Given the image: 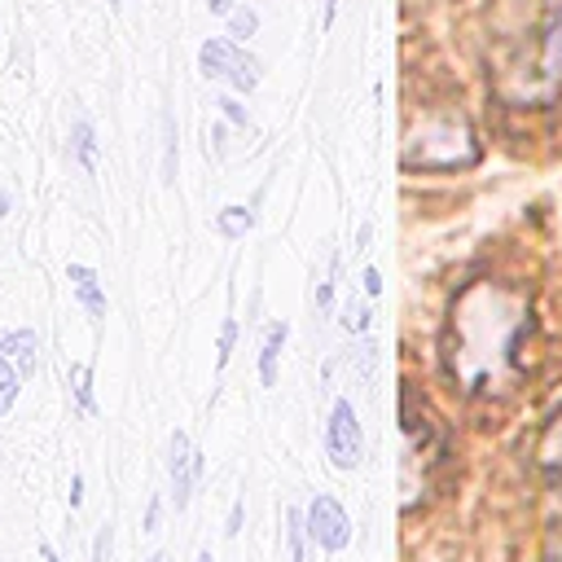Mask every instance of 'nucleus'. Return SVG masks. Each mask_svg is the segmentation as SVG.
Segmentation results:
<instances>
[{
  "label": "nucleus",
  "mask_w": 562,
  "mask_h": 562,
  "mask_svg": "<svg viewBox=\"0 0 562 562\" xmlns=\"http://www.w3.org/2000/svg\"><path fill=\"white\" fill-rule=\"evenodd\" d=\"M562 88V0H544L540 35H536V57L531 70H522L518 101H553Z\"/></svg>",
  "instance_id": "1"
},
{
  "label": "nucleus",
  "mask_w": 562,
  "mask_h": 562,
  "mask_svg": "<svg viewBox=\"0 0 562 562\" xmlns=\"http://www.w3.org/2000/svg\"><path fill=\"white\" fill-rule=\"evenodd\" d=\"M198 66H202L206 79L228 83L233 92H255V83H259V61L233 35H211L198 48Z\"/></svg>",
  "instance_id": "2"
},
{
  "label": "nucleus",
  "mask_w": 562,
  "mask_h": 562,
  "mask_svg": "<svg viewBox=\"0 0 562 562\" xmlns=\"http://www.w3.org/2000/svg\"><path fill=\"white\" fill-rule=\"evenodd\" d=\"M325 448H329V461H334L338 470L360 465V457H364V435H360V422H356L351 400H338V404H334L329 430H325Z\"/></svg>",
  "instance_id": "3"
},
{
  "label": "nucleus",
  "mask_w": 562,
  "mask_h": 562,
  "mask_svg": "<svg viewBox=\"0 0 562 562\" xmlns=\"http://www.w3.org/2000/svg\"><path fill=\"white\" fill-rule=\"evenodd\" d=\"M307 536L321 544V549H342L351 540V522L342 514V505L334 496H316L312 509H307Z\"/></svg>",
  "instance_id": "4"
},
{
  "label": "nucleus",
  "mask_w": 562,
  "mask_h": 562,
  "mask_svg": "<svg viewBox=\"0 0 562 562\" xmlns=\"http://www.w3.org/2000/svg\"><path fill=\"white\" fill-rule=\"evenodd\" d=\"M198 470H202V457L189 448V435L176 430V435H171V496H176V509L189 505V492H193Z\"/></svg>",
  "instance_id": "5"
},
{
  "label": "nucleus",
  "mask_w": 562,
  "mask_h": 562,
  "mask_svg": "<svg viewBox=\"0 0 562 562\" xmlns=\"http://www.w3.org/2000/svg\"><path fill=\"white\" fill-rule=\"evenodd\" d=\"M66 277H70V285H75V294H79V303L88 307V316H105V294H101V281H97V272L88 268V263H70L66 268Z\"/></svg>",
  "instance_id": "6"
},
{
  "label": "nucleus",
  "mask_w": 562,
  "mask_h": 562,
  "mask_svg": "<svg viewBox=\"0 0 562 562\" xmlns=\"http://www.w3.org/2000/svg\"><path fill=\"white\" fill-rule=\"evenodd\" d=\"M35 329H13V334H0V351H13L22 360V373H35Z\"/></svg>",
  "instance_id": "7"
},
{
  "label": "nucleus",
  "mask_w": 562,
  "mask_h": 562,
  "mask_svg": "<svg viewBox=\"0 0 562 562\" xmlns=\"http://www.w3.org/2000/svg\"><path fill=\"white\" fill-rule=\"evenodd\" d=\"M281 342H285V325H272L268 338H263V351H259V382H263V386L277 382V356H281Z\"/></svg>",
  "instance_id": "8"
},
{
  "label": "nucleus",
  "mask_w": 562,
  "mask_h": 562,
  "mask_svg": "<svg viewBox=\"0 0 562 562\" xmlns=\"http://www.w3.org/2000/svg\"><path fill=\"white\" fill-rule=\"evenodd\" d=\"M215 228H220L224 237H246V233L255 228V215H250L246 206H224V211L215 215Z\"/></svg>",
  "instance_id": "9"
},
{
  "label": "nucleus",
  "mask_w": 562,
  "mask_h": 562,
  "mask_svg": "<svg viewBox=\"0 0 562 562\" xmlns=\"http://www.w3.org/2000/svg\"><path fill=\"white\" fill-rule=\"evenodd\" d=\"M255 31H259V13H255V9H233V13H228V35H233L237 44L250 40Z\"/></svg>",
  "instance_id": "10"
},
{
  "label": "nucleus",
  "mask_w": 562,
  "mask_h": 562,
  "mask_svg": "<svg viewBox=\"0 0 562 562\" xmlns=\"http://www.w3.org/2000/svg\"><path fill=\"white\" fill-rule=\"evenodd\" d=\"M75 154H79V162L92 171V162H97V140H92V123H75Z\"/></svg>",
  "instance_id": "11"
},
{
  "label": "nucleus",
  "mask_w": 562,
  "mask_h": 562,
  "mask_svg": "<svg viewBox=\"0 0 562 562\" xmlns=\"http://www.w3.org/2000/svg\"><path fill=\"white\" fill-rule=\"evenodd\" d=\"M13 400H18V373H13V364L0 356V417L13 408Z\"/></svg>",
  "instance_id": "12"
},
{
  "label": "nucleus",
  "mask_w": 562,
  "mask_h": 562,
  "mask_svg": "<svg viewBox=\"0 0 562 562\" xmlns=\"http://www.w3.org/2000/svg\"><path fill=\"white\" fill-rule=\"evenodd\" d=\"M70 382H75V400L83 413H92V378H88V364H70Z\"/></svg>",
  "instance_id": "13"
},
{
  "label": "nucleus",
  "mask_w": 562,
  "mask_h": 562,
  "mask_svg": "<svg viewBox=\"0 0 562 562\" xmlns=\"http://www.w3.org/2000/svg\"><path fill=\"white\" fill-rule=\"evenodd\" d=\"M285 522H290V558H294V562H307V549H303V531H307V522H303V514L290 509Z\"/></svg>",
  "instance_id": "14"
},
{
  "label": "nucleus",
  "mask_w": 562,
  "mask_h": 562,
  "mask_svg": "<svg viewBox=\"0 0 562 562\" xmlns=\"http://www.w3.org/2000/svg\"><path fill=\"white\" fill-rule=\"evenodd\" d=\"M110 544H114V527L105 522V527L97 531V544H92V562H110Z\"/></svg>",
  "instance_id": "15"
},
{
  "label": "nucleus",
  "mask_w": 562,
  "mask_h": 562,
  "mask_svg": "<svg viewBox=\"0 0 562 562\" xmlns=\"http://www.w3.org/2000/svg\"><path fill=\"white\" fill-rule=\"evenodd\" d=\"M233 338H237V321H224V329H220V369L228 364V351H233Z\"/></svg>",
  "instance_id": "16"
},
{
  "label": "nucleus",
  "mask_w": 562,
  "mask_h": 562,
  "mask_svg": "<svg viewBox=\"0 0 562 562\" xmlns=\"http://www.w3.org/2000/svg\"><path fill=\"white\" fill-rule=\"evenodd\" d=\"M549 465H558V474H562V422L549 435Z\"/></svg>",
  "instance_id": "17"
},
{
  "label": "nucleus",
  "mask_w": 562,
  "mask_h": 562,
  "mask_svg": "<svg viewBox=\"0 0 562 562\" xmlns=\"http://www.w3.org/2000/svg\"><path fill=\"white\" fill-rule=\"evenodd\" d=\"M342 325H347V329H364V325H369V312H364V307H347Z\"/></svg>",
  "instance_id": "18"
},
{
  "label": "nucleus",
  "mask_w": 562,
  "mask_h": 562,
  "mask_svg": "<svg viewBox=\"0 0 562 562\" xmlns=\"http://www.w3.org/2000/svg\"><path fill=\"white\" fill-rule=\"evenodd\" d=\"M220 105H224V114H228V119H233V123H246V110H241V105H237V101H228V97H224V101H220Z\"/></svg>",
  "instance_id": "19"
},
{
  "label": "nucleus",
  "mask_w": 562,
  "mask_h": 562,
  "mask_svg": "<svg viewBox=\"0 0 562 562\" xmlns=\"http://www.w3.org/2000/svg\"><path fill=\"white\" fill-rule=\"evenodd\" d=\"M364 290H369V294H382V277H378V268H364Z\"/></svg>",
  "instance_id": "20"
},
{
  "label": "nucleus",
  "mask_w": 562,
  "mask_h": 562,
  "mask_svg": "<svg viewBox=\"0 0 562 562\" xmlns=\"http://www.w3.org/2000/svg\"><path fill=\"white\" fill-rule=\"evenodd\" d=\"M158 527V496L149 501V509H145V531H154Z\"/></svg>",
  "instance_id": "21"
},
{
  "label": "nucleus",
  "mask_w": 562,
  "mask_h": 562,
  "mask_svg": "<svg viewBox=\"0 0 562 562\" xmlns=\"http://www.w3.org/2000/svg\"><path fill=\"white\" fill-rule=\"evenodd\" d=\"M241 531V501L233 505V514H228V536H237Z\"/></svg>",
  "instance_id": "22"
},
{
  "label": "nucleus",
  "mask_w": 562,
  "mask_h": 562,
  "mask_svg": "<svg viewBox=\"0 0 562 562\" xmlns=\"http://www.w3.org/2000/svg\"><path fill=\"white\" fill-rule=\"evenodd\" d=\"M83 501V479L75 474V483H70V505H79Z\"/></svg>",
  "instance_id": "23"
},
{
  "label": "nucleus",
  "mask_w": 562,
  "mask_h": 562,
  "mask_svg": "<svg viewBox=\"0 0 562 562\" xmlns=\"http://www.w3.org/2000/svg\"><path fill=\"white\" fill-rule=\"evenodd\" d=\"M211 4V13H233V0H206Z\"/></svg>",
  "instance_id": "24"
},
{
  "label": "nucleus",
  "mask_w": 562,
  "mask_h": 562,
  "mask_svg": "<svg viewBox=\"0 0 562 562\" xmlns=\"http://www.w3.org/2000/svg\"><path fill=\"white\" fill-rule=\"evenodd\" d=\"M4 215H9V193L0 189V220H4Z\"/></svg>",
  "instance_id": "25"
},
{
  "label": "nucleus",
  "mask_w": 562,
  "mask_h": 562,
  "mask_svg": "<svg viewBox=\"0 0 562 562\" xmlns=\"http://www.w3.org/2000/svg\"><path fill=\"white\" fill-rule=\"evenodd\" d=\"M40 553H44V562H57V553H53L48 544H40Z\"/></svg>",
  "instance_id": "26"
},
{
  "label": "nucleus",
  "mask_w": 562,
  "mask_h": 562,
  "mask_svg": "<svg viewBox=\"0 0 562 562\" xmlns=\"http://www.w3.org/2000/svg\"><path fill=\"white\" fill-rule=\"evenodd\" d=\"M149 562H167V553H154V558H149Z\"/></svg>",
  "instance_id": "27"
},
{
  "label": "nucleus",
  "mask_w": 562,
  "mask_h": 562,
  "mask_svg": "<svg viewBox=\"0 0 562 562\" xmlns=\"http://www.w3.org/2000/svg\"><path fill=\"white\" fill-rule=\"evenodd\" d=\"M198 562H211V553H198Z\"/></svg>",
  "instance_id": "28"
},
{
  "label": "nucleus",
  "mask_w": 562,
  "mask_h": 562,
  "mask_svg": "<svg viewBox=\"0 0 562 562\" xmlns=\"http://www.w3.org/2000/svg\"><path fill=\"white\" fill-rule=\"evenodd\" d=\"M549 562H562V553H553V558H549Z\"/></svg>",
  "instance_id": "29"
}]
</instances>
